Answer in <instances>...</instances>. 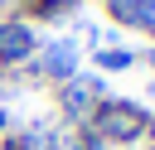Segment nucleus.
<instances>
[{"label": "nucleus", "mask_w": 155, "mask_h": 150, "mask_svg": "<svg viewBox=\"0 0 155 150\" xmlns=\"http://www.w3.org/2000/svg\"><path fill=\"white\" fill-rule=\"evenodd\" d=\"M140 131V111L136 106H107V135H116V140H126V135H136Z\"/></svg>", "instance_id": "f257e3e1"}, {"label": "nucleus", "mask_w": 155, "mask_h": 150, "mask_svg": "<svg viewBox=\"0 0 155 150\" xmlns=\"http://www.w3.org/2000/svg\"><path fill=\"white\" fill-rule=\"evenodd\" d=\"M29 48H34V39L24 24H0V58H24Z\"/></svg>", "instance_id": "f03ea898"}, {"label": "nucleus", "mask_w": 155, "mask_h": 150, "mask_svg": "<svg viewBox=\"0 0 155 150\" xmlns=\"http://www.w3.org/2000/svg\"><path fill=\"white\" fill-rule=\"evenodd\" d=\"M24 150H48V140H44V135H29V140H24Z\"/></svg>", "instance_id": "39448f33"}, {"label": "nucleus", "mask_w": 155, "mask_h": 150, "mask_svg": "<svg viewBox=\"0 0 155 150\" xmlns=\"http://www.w3.org/2000/svg\"><path fill=\"white\" fill-rule=\"evenodd\" d=\"M68 68H73V44H58V48H48V73L68 77Z\"/></svg>", "instance_id": "7ed1b4c3"}, {"label": "nucleus", "mask_w": 155, "mask_h": 150, "mask_svg": "<svg viewBox=\"0 0 155 150\" xmlns=\"http://www.w3.org/2000/svg\"><path fill=\"white\" fill-rule=\"evenodd\" d=\"M131 53H102V68H126Z\"/></svg>", "instance_id": "20e7f679"}]
</instances>
